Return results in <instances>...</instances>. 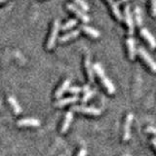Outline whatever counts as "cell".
Returning <instances> with one entry per match:
<instances>
[{
	"instance_id": "cell-30",
	"label": "cell",
	"mask_w": 156,
	"mask_h": 156,
	"mask_svg": "<svg viewBox=\"0 0 156 156\" xmlns=\"http://www.w3.org/2000/svg\"><path fill=\"white\" fill-rule=\"evenodd\" d=\"M5 0H0V3H2V2H4Z\"/></svg>"
},
{
	"instance_id": "cell-29",
	"label": "cell",
	"mask_w": 156,
	"mask_h": 156,
	"mask_svg": "<svg viewBox=\"0 0 156 156\" xmlns=\"http://www.w3.org/2000/svg\"><path fill=\"white\" fill-rule=\"evenodd\" d=\"M125 1H127V0H118V1H117V4L120 5V4H122V3H124Z\"/></svg>"
},
{
	"instance_id": "cell-15",
	"label": "cell",
	"mask_w": 156,
	"mask_h": 156,
	"mask_svg": "<svg viewBox=\"0 0 156 156\" xmlns=\"http://www.w3.org/2000/svg\"><path fill=\"white\" fill-rule=\"evenodd\" d=\"M106 1L108 2L109 6L111 8V11H112V13L114 14V16L116 17V19L119 20V21H122V20H123V16H122V14L120 12L119 5L117 4V2H114L113 0H106Z\"/></svg>"
},
{
	"instance_id": "cell-6",
	"label": "cell",
	"mask_w": 156,
	"mask_h": 156,
	"mask_svg": "<svg viewBox=\"0 0 156 156\" xmlns=\"http://www.w3.org/2000/svg\"><path fill=\"white\" fill-rule=\"evenodd\" d=\"M133 119H134V115L132 113H129L126 116V120H125V124H124V134H123L124 141L129 140L131 138V126H132Z\"/></svg>"
},
{
	"instance_id": "cell-16",
	"label": "cell",
	"mask_w": 156,
	"mask_h": 156,
	"mask_svg": "<svg viewBox=\"0 0 156 156\" xmlns=\"http://www.w3.org/2000/svg\"><path fill=\"white\" fill-rule=\"evenodd\" d=\"M81 28L85 33H87L88 35L92 36L93 38H98V37H100V35H101V33H100L99 30H98V29H96L94 27H91L89 26H85V24H84V26L81 27Z\"/></svg>"
},
{
	"instance_id": "cell-3",
	"label": "cell",
	"mask_w": 156,
	"mask_h": 156,
	"mask_svg": "<svg viewBox=\"0 0 156 156\" xmlns=\"http://www.w3.org/2000/svg\"><path fill=\"white\" fill-rule=\"evenodd\" d=\"M71 111H76L83 114L94 115V116H98L101 114V110L99 108H96V107L93 106H86V105H74L71 107Z\"/></svg>"
},
{
	"instance_id": "cell-26",
	"label": "cell",
	"mask_w": 156,
	"mask_h": 156,
	"mask_svg": "<svg viewBox=\"0 0 156 156\" xmlns=\"http://www.w3.org/2000/svg\"><path fill=\"white\" fill-rule=\"evenodd\" d=\"M86 155H87V150L85 148H80L76 156H86Z\"/></svg>"
},
{
	"instance_id": "cell-23",
	"label": "cell",
	"mask_w": 156,
	"mask_h": 156,
	"mask_svg": "<svg viewBox=\"0 0 156 156\" xmlns=\"http://www.w3.org/2000/svg\"><path fill=\"white\" fill-rule=\"evenodd\" d=\"M68 91H69V93H71V94H74V95H77V94H79V93L83 92L82 87H78V86L70 87L69 89H68Z\"/></svg>"
},
{
	"instance_id": "cell-5",
	"label": "cell",
	"mask_w": 156,
	"mask_h": 156,
	"mask_svg": "<svg viewBox=\"0 0 156 156\" xmlns=\"http://www.w3.org/2000/svg\"><path fill=\"white\" fill-rule=\"evenodd\" d=\"M130 8H131L130 5H127V6H125V8H124V20H125V23L127 24V27H128L129 35H132V34L134 33L135 26H134L133 16H132Z\"/></svg>"
},
{
	"instance_id": "cell-24",
	"label": "cell",
	"mask_w": 156,
	"mask_h": 156,
	"mask_svg": "<svg viewBox=\"0 0 156 156\" xmlns=\"http://www.w3.org/2000/svg\"><path fill=\"white\" fill-rule=\"evenodd\" d=\"M145 131L147 132V133H150V134L156 136V128L155 127H147V128L145 129Z\"/></svg>"
},
{
	"instance_id": "cell-4",
	"label": "cell",
	"mask_w": 156,
	"mask_h": 156,
	"mask_svg": "<svg viewBox=\"0 0 156 156\" xmlns=\"http://www.w3.org/2000/svg\"><path fill=\"white\" fill-rule=\"evenodd\" d=\"M138 53H139L140 57L144 61V62L147 65V66L150 68V69L154 72H156V62L153 58L150 57L149 54L145 51V49H144L143 47H140L138 49Z\"/></svg>"
},
{
	"instance_id": "cell-1",
	"label": "cell",
	"mask_w": 156,
	"mask_h": 156,
	"mask_svg": "<svg viewBox=\"0 0 156 156\" xmlns=\"http://www.w3.org/2000/svg\"><path fill=\"white\" fill-rule=\"evenodd\" d=\"M93 68H94V71L96 72V74L99 76L101 84L105 86L106 91L108 92L109 94H113V93H115V87L113 85V83H112L109 80V78L105 75V70H104V68L101 67V63L96 62L95 65L93 66Z\"/></svg>"
},
{
	"instance_id": "cell-8",
	"label": "cell",
	"mask_w": 156,
	"mask_h": 156,
	"mask_svg": "<svg viewBox=\"0 0 156 156\" xmlns=\"http://www.w3.org/2000/svg\"><path fill=\"white\" fill-rule=\"evenodd\" d=\"M19 127H38L40 125V121L33 117H27V118L20 119L17 122Z\"/></svg>"
},
{
	"instance_id": "cell-22",
	"label": "cell",
	"mask_w": 156,
	"mask_h": 156,
	"mask_svg": "<svg viewBox=\"0 0 156 156\" xmlns=\"http://www.w3.org/2000/svg\"><path fill=\"white\" fill-rule=\"evenodd\" d=\"M93 95H94V92L93 91H89V92H87V93H84V96H83L82 98V102L83 104H85V102H87L88 101H89L91 98L93 97Z\"/></svg>"
},
{
	"instance_id": "cell-27",
	"label": "cell",
	"mask_w": 156,
	"mask_h": 156,
	"mask_svg": "<svg viewBox=\"0 0 156 156\" xmlns=\"http://www.w3.org/2000/svg\"><path fill=\"white\" fill-rule=\"evenodd\" d=\"M82 90L84 93H87V92H89L90 91V86L89 85H84L82 87Z\"/></svg>"
},
{
	"instance_id": "cell-7",
	"label": "cell",
	"mask_w": 156,
	"mask_h": 156,
	"mask_svg": "<svg viewBox=\"0 0 156 156\" xmlns=\"http://www.w3.org/2000/svg\"><path fill=\"white\" fill-rule=\"evenodd\" d=\"M66 7L67 9L71 11L72 13H74L78 18H80V20H82L84 23H88L90 21V18L87 16V15L82 11L80 8H78L77 6H75L74 4H71V3H67L66 4Z\"/></svg>"
},
{
	"instance_id": "cell-14",
	"label": "cell",
	"mask_w": 156,
	"mask_h": 156,
	"mask_svg": "<svg viewBox=\"0 0 156 156\" xmlns=\"http://www.w3.org/2000/svg\"><path fill=\"white\" fill-rule=\"evenodd\" d=\"M126 44H127V48H128V54H129L130 60H134L135 56H136V43H135L134 38H132V37L127 38Z\"/></svg>"
},
{
	"instance_id": "cell-31",
	"label": "cell",
	"mask_w": 156,
	"mask_h": 156,
	"mask_svg": "<svg viewBox=\"0 0 156 156\" xmlns=\"http://www.w3.org/2000/svg\"><path fill=\"white\" fill-rule=\"evenodd\" d=\"M60 156H62V155H60Z\"/></svg>"
},
{
	"instance_id": "cell-19",
	"label": "cell",
	"mask_w": 156,
	"mask_h": 156,
	"mask_svg": "<svg viewBox=\"0 0 156 156\" xmlns=\"http://www.w3.org/2000/svg\"><path fill=\"white\" fill-rule=\"evenodd\" d=\"M134 15H135V21L139 27H141L143 24V16H141V11L140 7L136 6L134 10Z\"/></svg>"
},
{
	"instance_id": "cell-17",
	"label": "cell",
	"mask_w": 156,
	"mask_h": 156,
	"mask_svg": "<svg viewBox=\"0 0 156 156\" xmlns=\"http://www.w3.org/2000/svg\"><path fill=\"white\" fill-rule=\"evenodd\" d=\"M8 102L10 104V105L12 106V108L14 110V113L16 114V115H19V114H21V112H22V107L21 105H19V102L17 101V100L15 99L14 97H9L8 98Z\"/></svg>"
},
{
	"instance_id": "cell-28",
	"label": "cell",
	"mask_w": 156,
	"mask_h": 156,
	"mask_svg": "<svg viewBox=\"0 0 156 156\" xmlns=\"http://www.w3.org/2000/svg\"><path fill=\"white\" fill-rule=\"evenodd\" d=\"M151 144H152V145L155 147V149H156V138H153L152 140H151Z\"/></svg>"
},
{
	"instance_id": "cell-18",
	"label": "cell",
	"mask_w": 156,
	"mask_h": 156,
	"mask_svg": "<svg viewBox=\"0 0 156 156\" xmlns=\"http://www.w3.org/2000/svg\"><path fill=\"white\" fill-rule=\"evenodd\" d=\"M78 35H79V30H78V29H74V30H71L69 32L63 34L62 36L60 37L58 40H60V42L63 43V42H66L68 40H70V39H73V38L77 37Z\"/></svg>"
},
{
	"instance_id": "cell-20",
	"label": "cell",
	"mask_w": 156,
	"mask_h": 156,
	"mask_svg": "<svg viewBox=\"0 0 156 156\" xmlns=\"http://www.w3.org/2000/svg\"><path fill=\"white\" fill-rule=\"evenodd\" d=\"M76 23H77V21H76V20H75V19H71V20H69V21H67L61 28L62 29V30H67V29L71 28L72 27L76 26Z\"/></svg>"
},
{
	"instance_id": "cell-9",
	"label": "cell",
	"mask_w": 156,
	"mask_h": 156,
	"mask_svg": "<svg viewBox=\"0 0 156 156\" xmlns=\"http://www.w3.org/2000/svg\"><path fill=\"white\" fill-rule=\"evenodd\" d=\"M140 35L143 36L146 41L148 42L151 48H155L156 47V39L154 36L150 33V31L147 28H140Z\"/></svg>"
},
{
	"instance_id": "cell-11",
	"label": "cell",
	"mask_w": 156,
	"mask_h": 156,
	"mask_svg": "<svg viewBox=\"0 0 156 156\" xmlns=\"http://www.w3.org/2000/svg\"><path fill=\"white\" fill-rule=\"evenodd\" d=\"M70 88V79L69 78H67L65 81H63L61 86L58 88V90L56 91L55 93V98L56 99H60V98L65 94L66 91H68V89Z\"/></svg>"
},
{
	"instance_id": "cell-12",
	"label": "cell",
	"mask_w": 156,
	"mask_h": 156,
	"mask_svg": "<svg viewBox=\"0 0 156 156\" xmlns=\"http://www.w3.org/2000/svg\"><path fill=\"white\" fill-rule=\"evenodd\" d=\"M85 69H86V74L88 77V80L90 81V83L94 82V68H93L91 65L90 57L86 56L85 58Z\"/></svg>"
},
{
	"instance_id": "cell-21",
	"label": "cell",
	"mask_w": 156,
	"mask_h": 156,
	"mask_svg": "<svg viewBox=\"0 0 156 156\" xmlns=\"http://www.w3.org/2000/svg\"><path fill=\"white\" fill-rule=\"evenodd\" d=\"M74 2L83 10V11H88V10H89V5L86 3L85 0H74Z\"/></svg>"
},
{
	"instance_id": "cell-2",
	"label": "cell",
	"mask_w": 156,
	"mask_h": 156,
	"mask_svg": "<svg viewBox=\"0 0 156 156\" xmlns=\"http://www.w3.org/2000/svg\"><path fill=\"white\" fill-rule=\"evenodd\" d=\"M60 27H61L60 20L56 19L55 21H54L52 31H51V34H50V36H49V39L47 41V49L48 50H51V49H53V47L55 46L57 38H58V30H60Z\"/></svg>"
},
{
	"instance_id": "cell-10",
	"label": "cell",
	"mask_w": 156,
	"mask_h": 156,
	"mask_svg": "<svg viewBox=\"0 0 156 156\" xmlns=\"http://www.w3.org/2000/svg\"><path fill=\"white\" fill-rule=\"evenodd\" d=\"M78 97L77 96H72V97H67L65 98V99H60L58 100L54 105L57 106V107H62V106H66L67 105H70V104H75L76 101H78Z\"/></svg>"
},
{
	"instance_id": "cell-13",
	"label": "cell",
	"mask_w": 156,
	"mask_h": 156,
	"mask_svg": "<svg viewBox=\"0 0 156 156\" xmlns=\"http://www.w3.org/2000/svg\"><path fill=\"white\" fill-rule=\"evenodd\" d=\"M72 119H73L72 111H67L66 116H65V119H63V121H62V127H61V133L63 134L68 130V128H69V126H70L71 122H72Z\"/></svg>"
},
{
	"instance_id": "cell-25",
	"label": "cell",
	"mask_w": 156,
	"mask_h": 156,
	"mask_svg": "<svg viewBox=\"0 0 156 156\" xmlns=\"http://www.w3.org/2000/svg\"><path fill=\"white\" fill-rule=\"evenodd\" d=\"M151 8H152V14L156 16V0H151Z\"/></svg>"
}]
</instances>
